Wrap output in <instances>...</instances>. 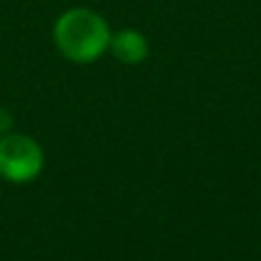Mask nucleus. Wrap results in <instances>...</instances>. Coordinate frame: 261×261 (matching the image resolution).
<instances>
[{"label": "nucleus", "instance_id": "nucleus-1", "mask_svg": "<svg viewBox=\"0 0 261 261\" xmlns=\"http://www.w3.org/2000/svg\"><path fill=\"white\" fill-rule=\"evenodd\" d=\"M110 25L99 12L90 7H71L58 16L53 39L67 60L87 64L99 60L110 48Z\"/></svg>", "mask_w": 261, "mask_h": 261}, {"label": "nucleus", "instance_id": "nucleus-2", "mask_svg": "<svg viewBox=\"0 0 261 261\" xmlns=\"http://www.w3.org/2000/svg\"><path fill=\"white\" fill-rule=\"evenodd\" d=\"M44 167V151L30 135L0 138V176L14 184H25L39 176Z\"/></svg>", "mask_w": 261, "mask_h": 261}, {"label": "nucleus", "instance_id": "nucleus-3", "mask_svg": "<svg viewBox=\"0 0 261 261\" xmlns=\"http://www.w3.org/2000/svg\"><path fill=\"white\" fill-rule=\"evenodd\" d=\"M110 53L122 64H140L149 58V41L140 30L126 28L110 37Z\"/></svg>", "mask_w": 261, "mask_h": 261}]
</instances>
